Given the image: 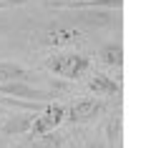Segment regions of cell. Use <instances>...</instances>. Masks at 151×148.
<instances>
[{
	"mask_svg": "<svg viewBox=\"0 0 151 148\" xmlns=\"http://www.w3.org/2000/svg\"><path fill=\"white\" fill-rule=\"evenodd\" d=\"M119 30L121 28V10H65V8H45V13H15L8 10L0 18V33L10 38V43L20 45L25 55L60 48H78L86 50L88 45L96 48L103 30ZM88 53V50H86Z\"/></svg>",
	"mask_w": 151,
	"mask_h": 148,
	"instance_id": "cell-1",
	"label": "cell"
},
{
	"mask_svg": "<svg viewBox=\"0 0 151 148\" xmlns=\"http://www.w3.org/2000/svg\"><path fill=\"white\" fill-rule=\"evenodd\" d=\"M38 68L58 80H65V83H81L96 65H93L91 53H86V50L60 48V50H48L45 55H40Z\"/></svg>",
	"mask_w": 151,
	"mask_h": 148,
	"instance_id": "cell-2",
	"label": "cell"
},
{
	"mask_svg": "<svg viewBox=\"0 0 151 148\" xmlns=\"http://www.w3.org/2000/svg\"><path fill=\"white\" fill-rule=\"evenodd\" d=\"M111 101L106 98H96V95H73L70 101H63L65 108V118L63 123L73 128H86V126H96L103 118V113L108 111Z\"/></svg>",
	"mask_w": 151,
	"mask_h": 148,
	"instance_id": "cell-3",
	"label": "cell"
},
{
	"mask_svg": "<svg viewBox=\"0 0 151 148\" xmlns=\"http://www.w3.org/2000/svg\"><path fill=\"white\" fill-rule=\"evenodd\" d=\"M81 83H83V93H88V95L106 98V101L121 98V80L113 78V75L108 73V70H103V68H93Z\"/></svg>",
	"mask_w": 151,
	"mask_h": 148,
	"instance_id": "cell-4",
	"label": "cell"
},
{
	"mask_svg": "<svg viewBox=\"0 0 151 148\" xmlns=\"http://www.w3.org/2000/svg\"><path fill=\"white\" fill-rule=\"evenodd\" d=\"M93 50H96L93 60L103 70H108L113 78L121 80V68H124V45H121V38L116 35V38H108V40H101Z\"/></svg>",
	"mask_w": 151,
	"mask_h": 148,
	"instance_id": "cell-5",
	"label": "cell"
},
{
	"mask_svg": "<svg viewBox=\"0 0 151 148\" xmlns=\"http://www.w3.org/2000/svg\"><path fill=\"white\" fill-rule=\"evenodd\" d=\"M63 118H65L63 101H60V98L48 101V103L43 106V111L33 118L30 131H28L25 138H35V136H43V133H48V131H55L58 126H63Z\"/></svg>",
	"mask_w": 151,
	"mask_h": 148,
	"instance_id": "cell-6",
	"label": "cell"
},
{
	"mask_svg": "<svg viewBox=\"0 0 151 148\" xmlns=\"http://www.w3.org/2000/svg\"><path fill=\"white\" fill-rule=\"evenodd\" d=\"M40 111H8V116L0 121V141H18V138H25L30 131L33 118Z\"/></svg>",
	"mask_w": 151,
	"mask_h": 148,
	"instance_id": "cell-7",
	"label": "cell"
},
{
	"mask_svg": "<svg viewBox=\"0 0 151 148\" xmlns=\"http://www.w3.org/2000/svg\"><path fill=\"white\" fill-rule=\"evenodd\" d=\"M25 146L28 148H73L78 143V133H76L73 126L63 123L58 126L55 131H48L43 136H35V138H25Z\"/></svg>",
	"mask_w": 151,
	"mask_h": 148,
	"instance_id": "cell-8",
	"label": "cell"
},
{
	"mask_svg": "<svg viewBox=\"0 0 151 148\" xmlns=\"http://www.w3.org/2000/svg\"><path fill=\"white\" fill-rule=\"evenodd\" d=\"M38 73H33L28 65L18 63V60H0V85L10 83V80H35Z\"/></svg>",
	"mask_w": 151,
	"mask_h": 148,
	"instance_id": "cell-9",
	"label": "cell"
},
{
	"mask_svg": "<svg viewBox=\"0 0 151 148\" xmlns=\"http://www.w3.org/2000/svg\"><path fill=\"white\" fill-rule=\"evenodd\" d=\"M78 146L81 148H108V143H106V138H103L101 128H93L86 136H78Z\"/></svg>",
	"mask_w": 151,
	"mask_h": 148,
	"instance_id": "cell-10",
	"label": "cell"
},
{
	"mask_svg": "<svg viewBox=\"0 0 151 148\" xmlns=\"http://www.w3.org/2000/svg\"><path fill=\"white\" fill-rule=\"evenodd\" d=\"M30 0H0V10H13V8H23Z\"/></svg>",
	"mask_w": 151,
	"mask_h": 148,
	"instance_id": "cell-11",
	"label": "cell"
},
{
	"mask_svg": "<svg viewBox=\"0 0 151 148\" xmlns=\"http://www.w3.org/2000/svg\"><path fill=\"white\" fill-rule=\"evenodd\" d=\"M18 148H28V146H18Z\"/></svg>",
	"mask_w": 151,
	"mask_h": 148,
	"instance_id": "cell-12",
	"label": "cell"
}]
</instances>
